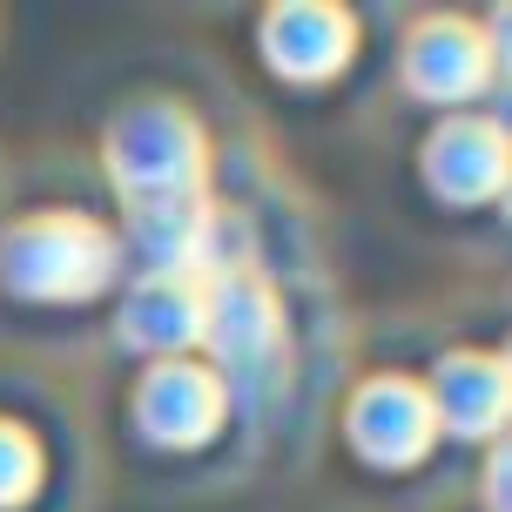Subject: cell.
Segmentation results:
<instances>
[{
  "mask_svg": "<svg viewBox=\"0 0 512 512\" xmlns=\"http://www.w3.org/2000/svg\"><path fill=\"white\" fill-rule=\"evenodd\" d=\"M438 418H432V398L405 378H371L351 398V445H358L371 465H411L425 459Z\"/></svg>",
  "mask_w": 512,
  "mask_h": 512,
  "instance_id": "cell-5",
  "label": "cell"
},
{
  "mask_svg": "<svg viewBox=\"0 0 512 512\" xmlns=\"http://www.w3.org/2000/svg\"><path fill=\"white\" fill-rule=\"evenodd\" d=\"M203 162V128L169 102H142L108 128V169H115V189L128 196V209L203 196Z\"/></svg>",
  "mask_w": 512,
  "mask_h": 512,
  "instance_id": "cell-1",
  "label": "cell"
},
{
  "mask_svg": "<svg viewBox=\"0 0 512 512\" xmlns=\"http://www.w3.org/2000/svg\"><path fill=\"white\" fill-rule=\"evenodd\" d=\"M492 48L472 21H425L405 48V81L425 102H465L472 88H486Z\"/></svg>",
  "mask_w": 512,
  "mask_h": 512,
  "instance_id": "cell-6",
  "label": "cell"
},
{
  "mask_svg": "<svg viewBox=\"0 0 512 512\" xmlns=\"http://www.w3.org/2000/svg\"><path fill=\"white\" fill-rule=\"evenodd\" d=\"M263 54L277 61V75L290 81H324L344 68L351 54V21L337 7H277L263 21Z\"/></svg>",
  "mask_w": 512,
  "mask_h": 512,
  "instance_id": "cell-9",
  "label": "cell"
},
{
  "mask_svg": "<svg viewBox=\"0 0 512 512\" xmlns=\"http://www.w3.org/2000/svg\"><path fill=\"white\" fill-rule=\"evenodd\" d=\"M425 398H432L438 425H452L465 438H486L506 418V364L479 358V351H459V358L438 364V391H425Z\"/></svg>",
  "mask_w": 512,
  "mask_h": 512,
  "instance_id": "cell-10",
  "label": "cell"
},
{
  "mask_svg": "<svg viewBox=\"0 0 512 512\" xmlns=\"http://www.w3.org/2000/svg\"><path fill=\"white\" fill-rule=\"evenodd\" d=\"M203 344L230 364V371H263V364H277V351H283L277 297H270L250 270L216 277V290H203Z\"/></svg>",
  "mask_w": 512,
  "mask_h": 512,
  "instance_id": "cell-3",
  "label": "cell"
},
{
  "mask_svg": "<svg viewBox=\"0 0 512 512\" xmlns=\"http://www.w3.org/2000/svg\"><path fill=\"white\" fill-rule=\"evenodd\" d=\"M122 337L142 351H189L203 344V283L182 270H155L122 304Z\"/></svg>",
  "mask_w": 512,
  "mask_h": 512,
  "instance_id": "cell-8",
  "label": "cell"
},
{
  "mask_svg": "<svg viewBox=\"0 0 512 512\" xmlns=\"http://www.w3.org/2000/svg\"><path fill=\"white\" fill-rule=\"evenodd\" d=\"M115 236L95 230L88 216H34L0 243V277L21 297L41 304H68V297H95L115 277Z\"/></svg>",
  "mask_w": 512,
  "mask_h": 512,
  "instance_id": "cell-2",
  "label": "cell"
},
{
  "mask_svg": "<svg viewBox=\"0 0 512 512\" xmlns=\"http://www.w3.org/2000/svg\"><path fill=\"white\" fill-rule=\"evenodd\" d=\"M425 176L452 203H486L492 189L506 182V135L492 122H479V115L438 122V135L425 142Z\"/></svg>",
  "mask_w": 512,
  "mask_h": 512,
  "instance_id": "cell-7",
  "label": "cell"
},
{
  "mask_svg": "<svg viewBox=\"0 0 512 512\" xmlns=\"http://www.w3.org/2000/svg\"><path fill=\"white\" fill-rule=\"evenodd\" d=\"M34 479H41V452L27 445L21 425H0V512L21 506L27 492H34Z\"/></svg>",
  "mask_w": 512,
  "mask_h": 512,
  "instance_id": "cell-11",
  "label": "cell"
},
{
  "mask_svg": "<svg viewBox=\"0 0 512 512\" xmlns=\"http://www.w3.org/2000/svg\"><path fill=\"white\" fill-rule=\"evenodd\" d=\"M223 411H230L223 378H209V371H196V364H182V358L155 364L149 378H142V391H135V425L155 445H203L223 425Z\"/></svg>",
  "mask_w": 512,
  "mask_h": 512,
  "instance_id": "cell-4",
  "label": "cell"
}]
</instances>
